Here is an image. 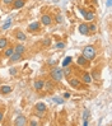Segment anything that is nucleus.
I'll use <instances>...</instances> for the list:
<instances>
[{
    "instance_id": "obj_1",
    "label": "nucleus",
    "mask_w": 112,
    "mask_h": 126,
    "mask_svg": "<svg viewBox=\"0 0 112 126\" xmlns=\"http://www.w3.org/2000/svg\"><path fill=\"white\" fill-rule=\"evenodd\" d=\"M81 55H83L88 61H92V60H94V57L97 55V48L93 45H88L83 48V54Z\"/></svg>"
},
{
    "instance_id": "obj_2",
    "label": "nucleus",
    "mask_w": 112,
    "mask_h": 126,
    "mask_svg": "<svg viewBox=\"0 0 112 126\" xmlns=\"http://www.w3.org/2000/svg\"><path fill=\"white\" fill-rule=\"evenodd\" d=\"M50 75H51L52 80H55V81H61V80H63V78H64L63 69L55 65L54 68L51 69V71H50Z\"/></svg>"
},
{
    "instance_id": "obj_3",
    "label": "nucleus",
    "mask_w": 112,
    "mask_h": 126,
    "mask_svg": "<svg viewBox=\"0 0 112 126\" xmlns=\"http://www.w3.org/2000/svg\"><path fill=\"white\" fill-rule=\"evenodd\" d=\"M27 29H28L29 33H37V32L41 31V23L40 22H33V23H31L28 26Z\"/></svg>"
},
{
    "instance_id": "obj_4",
    "label": "nucleus",
    "mask_w": 112,
    "mask_h": 126,
    "mask_svg": "<svg viewBox=\"0 0 112 126\" xmlns=\"http://www.w3.org/2000/svg\"><path fill=\"white\" fill-rule=\"evenodd\" d=\"M20 60H23V56H22L20 54H18V52H14L9 56V63L10 64H14V63H18V61H20Z\"/></svg>"
},
{
    "instance_id": "obj_5",
    "label": "nucleus",
    "mask_w": 112,
    "mask_h": 126,
    "mask_svg": "<svg viewBox=\"0 0 112 126\" xmlns=\"http://www.w3.org/2000/svg\"><path fill=\"white\" fill-rule=\"evenodd\" d=\"M69 85L75 88V89H79V88L81 87V81L77 78H69Z\"/></svg>"
},
{
    "instance_id": "obj_6",
    "label": "nucleus",
    "mask_w": 112,
    "mask_h": 126,
    "mask_svg": "<svg viewBox=\"0 0 112 126\" xmlns=\"http://www.w3.org/2000/svg\"><path fill=\"white\" fill-rule=\"evenodd\" d=\"M41 23H42V26H50L52 23V18L50 14H43L41 17Z\"/></svg>"
},
{
    "instance_id": "obj_7",
    "label": "nucleus",
    "mask_w": 112,
    "mask_h": 126,
    "mask_svg": "<svg viewBox=\"0 0 112 126\" xmlns=\"http://www.w3.org/2000/svg\"><path fill=\"white\" fill-rule=\"evenodd\" d=\"M14 125L16 126H24V125H27V118L24 116H18L14 120Z\"/></svg>"
},
{
    "instance_id": "obj_8",
    "label": "nucleus",
    "mask_w": 112,
    "mask_h": 126,
    "mask_svg": "<svg viewBox=\"0 0 112 126\" xmlns=\"http://www.w3.org/2000/svg\"><path fill=\"white\" fill-rule=\"evenodd\" d=\"M77 64L80 65V66H83V68H87V66L89 65V61L87 60L83 55H80V56L78 57V60H77Z\"/></svg>"
},
{
    "instance_id": "obj_9",
    "label": "nucleus",
    "mask_w": 112,
    "mask_h": 126,
    "mask_svg": "<svg viewBox=\"0 0 112 126\" xmlns=\"http://www.w3.org/2000/svg\"><path fill=\"white\" fill-rule=\"evenodd\" d=\"M26 4V0H14L13 1V9H22Z\"/></svg>"
},
{
    "instance_id": "obj_10",
    "label": "nucleus",
    "mask_w": 112,
    "mask_h": 126,
    "mask_svg": "<svg viewBox=\"0 0 112 126\" xmlns=\"http://www.w3.org/2000/svg\"><path fill=\"white\" fill-rule=\"evenodd\" d=\"M34 89L37 91V92H40V91H42L43 89V87H45V80H41V79H37L36 81H34Z\"/></svg>"
},
{
    "instance_id": "obj_11",
    "label": "nucleus",
    "mask_w": 112,
    "mask_h": 126,
    "mask_svg": "<svg viewBox=\"0 0 112 126\" xmlns=\"http://www.w3.org/2000/svg\"><path fill=\"white\" fill-rule=\"evenodd\" d=\"M14 36H16V40H18V41H20V42H23V41L27 40V34H26L24 32H22V31H17Z\"/></svg>"
},
{
    "instance_id": "obj_12",
    "label": "nucleus",
    "mask_w": 112,
    "mask_h": 126,
    "mask_svg": "<svg viewBox=\"0 0 112 126\" xmlns=\"http://www.w3.org/2000/svg\"><path fill=\"white\" fill-rule=\"evenodd\" d=\"M12 87H9V85H1L0 87V94H3V95H6V94H9V93H12Z\"/></svg>"
},
{
    "instance_id": "obj_13",
    "label": "nucleus",
    "mask_w": 112,
    "mask_h": 126,
    "mask_svg": "<svg viewBox=\"0 0 112 126\" xmlns=\"http://www.w3.org/2000/svg\"><path fill=\"white\" fill-rule=\"evenodd\" d=\"M79 32L83 34V36H88L89 34V29H88V24H85V23H81L80 26H79Z\"/></svg>"
},
{
    "instance_id": "obj_14",
    "label": "nucleus",
    "mask_w": 112,
    "mask_h": 126,
    "mask_svg": "<svg viewBox=\"0 0 112 126\" xmlns=\"http://www.w3.org/2000/svg\"><path fill=\"white\" fill-rule=\"evenodd\" d=\"M34 110H36V112H42V113H45V111H46V105H45V103H42V102H40V103H37V105L34 106Z\"/></svg>"
},
{
    "instance_id": "obj_15",
    "label": "nucleus",
    "mask_w": 112,
    "mask_h": 126,
    "mask_svg": "<svg viewBox=\"0 0 112 126\" xmlns=\"http://www.w3.org/2000/svg\"><path fill=\"white\" fill-rule=\"evenodd\" d=\"M55 88V84L52 83V80H46L45 81V87H43V89H46L47 92H51L52 89Z\"/></svg>"
},
{
    "instance_id": "obj_16",
    "label": "nucleus",
    "mask_w": 112,
    "mask_h": 126,
    "mask_svg": "<svg viewBox=\"0 0 112 126\" xmlns=\"http://www.w3.org/2000/svg\"><path fill=\"white\" fill-rule=\"evenodd\" d=\"M91 75V78H92V80H99V77H101V73H99V70L98 69H93V71L89 74Z\"/></svg>"
},
{
    "instance_id": "obj_17",
    "label": "nucleus",
    "mask_w": 112,
    "mask_h": 126,
    "mask_svg": "<svg viewBox=\"0 0 112 126\" xmlns=\"http://www.w3.org/2000/svg\"><path fill=\"white\" fill-rule=\"evenodd\" d=\"M14 51L18 52V54H20V55H23L26 52V47H24V45H22V43H18V45L14 47Z\"/></svg>"
},
{
    "instance_id": "obj_18",
    "label": "nucleus",
    "mask_w": 112,
    "mask_h": 126,
    "mask_svg": "<svg viewBox=\"0 0 112 126\" xmlns=\"http://www.w3.org/2000/svg\"><path fill=\"white\" fill-rule=\"evenodd\" d=\"M81 80H83L85 84H91L92 83V78H91V75H89L88 73H83V74H81Z\"/></svg>"
},
{
    "instance_id": "obj_19",
    "label": "nucleus",
    "mask_w": 112,
    "mask_h": 126,
    "mask_svg": "<svg viewBox=\"0 0 112 126\" xmlns=\"http://www.w3.org/2000/svg\"><path fill=\"white\" fill-rule=\"evenodd\" d=\"M84 18H85V20H88V22H93V20L96 19V14H94L93 12H87Z\"/></svg>"
},
{
    "instance_id": "obj_20",
    "label": "nucleus",
    "mask_w": 112,
    "mask_h": 126,
    "mask_svg": "<svg viewBox=\"0 0 112 126\" xmlns=\"http://www.w3.org/2000/svg\"><path fill=\"white\" fill-rule=\"evenodd\" d=\"M12 22H13L12 18H8V19L5 20V23L1 26V29H3V31H6V29H9V28L12 27Z\"/></svg>"
},
{
    "instance_id": "obj_21",
    "label": "nucleus",
    "mask_w": 112,
    "mask_h": 126,
    "mask_svg": "<svg viewBox=\"0 0 112 126\" xmlns=\"http://www.w3.org/2000/svg\"><path fill=\"white\" fill-rule=\"evenodd\" d=\"M8 43H9V41L6 40V38H0V50H5L6 47H8Z\"/></svg>"
},
{
    "instance_id": "obj_22",
    "label": "nucleus",
    "mask_w": 112,
    "mask_h": 126,
    "mask_svg": "<svg viewBox=\"0 0 112 126\" xmlns=\"http://www.w3.org/2000/svg\"><path fill=\"white\" fill-rule=\"evenodd\" d=\"M73 69L70 68V66H65V68H63V74H64V77H69L70 74H71Z\"/></svg>"
},
{
    "instance_id": "obj_23",
    "label": "nucleus",
    "mask_w": 112,
    "mask_h": 126,
    "mask_svg": "<svg viewBox=\"0 0 112 126\" xmlns=\"http://www.w3.org/2000/svg\"><path fill=\"white\" fill-rule=\"evenodd\" d=\"M13 52H14V47H6L5 51H4V56L5 57H9Z\"/></svg>"
},
{
    "instance_id": "obj_24",
    "label": "nucleus",
    "mask_w": 112,
    "mask_h": 126,
    "mask_svg": "<svg viewBox=\"0 0 112 126\" xmlns=\"http://www.w3.org/2000/svg\"><path fill=\"white\" fill-rule=\"evenodd\" d=\"M73 61V57L71 56H68V57H65V60L63 61V68H65V66H69Z\"/></svg>"
},
{
    "instance_id": "obj_25",
    "label": "nucleus",
    "mask_w": 112,
    "mask_h": 126,
    "mask_svg": "<svg viewBox=\"0 0 112 126\" xmlns=\"http://www.w3.org/2000/svg\"><path fill=\"white\" fill-rule=\"evenodd\" d=\"M63 20H64V18H63L61 14H57V16L55 17V22H56V23H59V24L63 23Z\"/></svg>"
},
{
    "instance_id": "obj_26",
    "label": "nucleus",
    "mask_w": 112,
    "mask_h": 126,
    "mask_svg": "<svg viewBox=\"0 0 112 126\" xmlns=\"http://www.w3.org/2000/svg\"><path fill=\"white\" fill-rule=\"evenodd\" d=\"M88 29H89V32H96L97 31V26L91 23V24H88Z\"/></svg>"
},
{
    "instance_id": "obj_27",
    "label": "nucleus",
    "mask_w": 112,
    "mask_h": 126,
    "mask_svg": "<svg viewBox=\"0 0 112 126\" xmlns=\"http://www.w3.org/2000/svg\"><path fill=\"white\" fill-rule=\"evenodd\" d=\"M55 47H56L57 50H63V48H65V42H57Z\"/></svg>"
},
{
    "instance_id": "obj_28",
    "label": "nucleus",
    "mask_w": 112,
    "mask_h": 126,
    "mask_svg": "<svg viewBox=\"0 0 112 126\" xmlns=\"http://www.w3.org/2000/svg\"><path fill=\"white\" fill-rule=\"evenodd\" d=\"M89 115H91V112H89L88 110H84V113H83V120H88Z\"/></svg>"
},
{
    "instance_id": "obj_29",
    "label": "nucleus",
    "mask_w": 112,
    "mask_h": 126,
    "mask_svg": "<svg viewBox=\"0 0 112 126\" xmlns=\"http://www.w3.org/2000/svg\"><path fill=\"white\" fill-rule=\"evenodd\" d=\"M47 64H48L50 66H55V65H57V61H56V60H52V59H50V60H47Z\"/></svg>"
},
{
    "instance_id": "obj_30",
    "label": "nucleus",
    "mask_w": 112,
    "mask_h": 126,
    "mask_svg": "<svg viewBox=\"0 0 112 126\" xmlns=\"http://www.w3.org/2000/svg\"><path fill=\"white\" fill-rule=\"evenodd\" d=\"M50 45H51V38H45L43 46H50Z\"/></svg>"
},
{
    "instance_id": "obj_31",
    "label": "nucleus",
    "mask_w": 112,
    "mask_h": 126,
    "mask_svg": "<svg viewBox=\"0 0 112 126\" xmlns=\"http://www.w3.org/2000/svg\"><path fill=\"white\" fill-rule=\"evenodd\" d=\"M13 1H14V0H3L4 5H12V4H13Z\"/></svg>"
},
{
    "instance_id": "obj_32",
    "label": "nucleus",
    "mask_w": 112,
    "mask_h": 126,
    "mask_svg": "<svg viewBox=\"0 0 112 126\" xmlns=\"http://www.w3.org/2000/svg\"><path fill=\"white\" fill-rule=\"evenodd\" d=\"M10 75H17V69L16 68H10Z\"/></svg>"
},
{
    "instance_id": "obj_33",
    "label": "nucleus",
    "mask_w": 112,
    "mask_h": 126,
    "mask_svg": "<svg viewBox=\"0 0 112 126\" xmlns=\"http://www.w3.org/2000/svg\"><path fill=\"white\" fill-rule=\"evenodd\" d=\"M54 101H56L59 105H63V103H64V99H63V98H59V97H57V98H54Z\"/></svg>"
},
{
    "instance_id": "obj_34",
    "label": "nucleus",
    "mask_w": 112,
    "mask_h": 126,
    "mask_svg": "<svg viewBox=\"0 0 112 126\" xmlns=\"http://www.w3.org/2000/svg\"><path fill=\"white\" fill-rule=\"evenodd\" d=\"M79 12L81 13V16H83V17H85V13H87V10H84L83 8H79Z\"/></svg>"
},
{
    "instance_id": "obj_35",
    "label": "nucleus",
    "mask_w": 112,
    "mask_h": 126,
    "mask_svg": "<svg viewBox=\"0 0 112 126\" xmlns=\"http://www.w3.org/2000/svg\"><path fill=\"white\" fill-rule=\"evenodd\" d=\"M3 118H4V111H1V110H0V122L3 121Z\"/></svg>"
},
{
    "instance_id": "obj_36",
    "label": "nucleus",
    "mask_w": 112,
    "mask_h": 126,
    "mask_svg": "<svg viewBox=\"0 0 112 126\" xmlns=\"http://www.w3.org/2000/svg\"><path fill=\"white\" fill-rule=\"evenodd\" d=\"M29 125H31V126H38V122H37V121H31Z\"/></svg>"
},
{
    "instance_id": "obj_37",
    "label": "nucleus",
    "mask_w": 112,
    "mask_h": 126,
    "mask_svg": "<svg viewBox=\"0 0 112 126\" xmlns=\"http://www.w3.org/2000/svg\"><path fill=\"white\" fill-rule=\"evenodd\" d=\"M64 98H70V93H64Z\"/></svg>"
},
{
    "instance_id": "obj_38",
    "label": "nucleus",
    "mask_w": 112,
    "mask_h": 126,
    "mask_svg": "<svg viewBox=\"0 0 112 126\" xmlns=\"http://www.w3.org/2000/svg\"><path fill=\"white\" fill-rule=\"evenodd\" d=\"M111 5V0H107V6H110Z\"/></svg>"
}]
</instances>
